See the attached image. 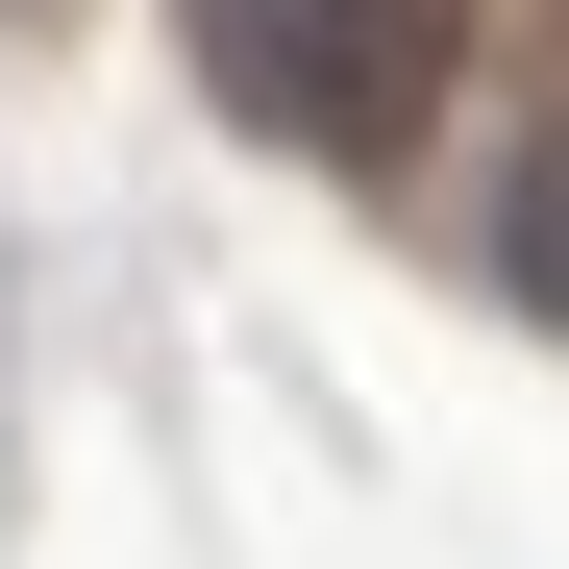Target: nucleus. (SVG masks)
Here are the masks:
<instances>
[{
	"label": "nucleus",
	"mask_w": 569,
	"mask_h": 569,
	"mask_svg": "<svg viewBox=\"0 0 569 569\" xmlns=\"http://www.w3.org/2000/svg\"><path fill=\"white\" fill-rule=\"evenodd\" d=\"M470 272H496L520 322H569V124H520V149H496V199H470Z\"/></svg>",
	"instance_id": "f03ea898"
},
{
	"label": "nucleus",
	"mask_w": 569,
	"mask_h": 569,
	"mask_svg": "<svg viewBox=\"0 0 569 569\" xmlns=\"http://www.w3.org/2000/svg\"><path fill=\"white\" fill-rule=\"evenodd\" d=\"M199 74H223V124H272V149L397 173L446 124V74H470V0H223Z\"/></svg>",
	"instance_id": "f257e3e1"
}]
</instances>
